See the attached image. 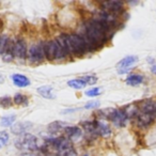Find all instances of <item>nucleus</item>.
I'll return each instance as SVG.
<instances>
[{"instance_id": "nucleus-1", "label": "nucleus", "mask_w": 156, "mask_h": 156, "mask_svg": "<svg viewBox=\"0 0 156 156\" xmlns=\"http://www.w3.org/2000/svg\"><path fill=\"white\" fill-rule=\"evenodd\" d=\"M110 30L108 26L102 22L95 20H88L85 24V37L89 43L92 51L103 46L108 39V31Z\"/></svg>"}, {"instance_id": "nucleus-2", "label": "nucleus", "mask_w": 156, "mask_h": 156, "mask_svg": "<svg viewBox=\"0 0 156 156\" xmlns=\"http://www.w3.org/2000/svg\"><path fill=\"white\" fill-rule=\"evenodd\" d=\"M67 42H69L71 55H74V56L81 57L88 51H92L89 43L83 37V35L69 33L67 34Z\"/></svg>"}, {"instance_id": "nucleus-3", "label": "nucleus", "mask_w": 156, "mask_h": 156, "mask_svg": "<svg viewBox=\"0 0 156 156\" xmlns=\"http://www.w3.org/2000/svg\"><path fill=\"white\" fill-rule=\"evenodd\" d=\"M44 51H45V58L49 61L60 60L66 57V54L62 49L59 42L56 40H50L44 43Z\"/></svg>"}, {"instance_id": "nucleus-4", "label": "nucleus", "mask_w": 156, "mask_h": 156, "mask_svg": "<svg viewBox=\"0 0 156 156\" xmlns=\"http://www.w3.org/2000/svg\"><path fill=\"white\" fill-rule=\"evenodd\" d=\"M102 115H104L106 118H108L109 120H111L113 124L118 127H122L126 124L127 122V117L125 115V113L123 112V110H118V109H105V110L101 111Z\"/></svg>"}, {"instance_id": "nucleus-5", "label": "nucleus", "mask_w": 156, "mask_h": 156, "mask_svg": "<svg viewBox=\"0 0 156 156\" xmlns=\"http://www.w3.org/2000/svg\"><path fill=\"white\" fill-rule=\"evenodd\" d=\"M15 147L23 151H35L37 149V138L31 134H24L15 141Z\"/></svg>"}, {"instance_id": "nucleus-6", "label": "nucleus", "mask_w": 156, "mask_h": 156, "mask_svg": "<svg viewBox=\"0 0 156 156\" xmlns=\"http://www.w3.org/2000/svg\"><path fill=\"white\" fill-rule=\"evenodd\" d=\"M28 60L30 63H40L45 58V51H44V43L40 42L32 45L28 50Z\"/></svg>"}, {"instance_id": "nucleus-7", "label": "nucleus", "mask_w": 156, "mask_h": 156, "mask_svg": "<svg viewBox=\"0 0 156 156\" xmlns=\"http://www.w3.org/2000/svg\"><path fill=\"white\" fill-rule=\"evenodd\" d=\"M138 61V58L136 56H127L123 58L119 63H118V73L119 74H126L130 71V67Z\"/></svg>"}, {"instance_id": "nucleus-8", "label": "nucleus", "mask_w": 156, "mask_h": 156, "mask_svg": "<svg viewBox=\"0 0 156 156\" xmlns=\"http://www.w3.org/2000/svg\"><path fill=\"white\" fill-rule=\"evenodd\" d=\"M13 54L14 57H17L18 59L26 58L28 51H27L26 42L23 39H17L13 42Z\"/></svg>"}, {"instance_id": "nucleus-9", "label": "nucleus", "mask_w": 156, "mask_h": 156, "mask_svg": "<svg viewBox=\"0 0 156 156\" xmlns=\"http://www.w3.org/2000/svg\"><path fill=\"white\" fill-rule=\"evenodd\" d=\"M123 2L118 1V0H110V1H105L102 3V7L104 8V11L109 13H119L123 10Z\"/></svg>"}, {"instance_id": "nucleus-10", "label": "nucleus", "mask_w": 156, "mask_h": 156, "mask_svg": "<svg viewBox=\"0 0 156 156\" xmlns=\"http://www.w3.org/2000/svg\"><path fill=\"white\" fill-rule=\"evenodd\" d=\"M136 121H137V125L141 128L147 127L149 125H151L154 121V115H149V113H143V112H139V115L136 117Z\"/></svg>"}, {"instance_id": "nucleus-11", "label": "nucleus", "mask_w": 156, "mask_h": 156, "mask_svg": "<svg viewBox=\"0 0 156 156\" xmlns=\"http://www.w3.org/2000/svg\"><path fill=\"white\" fill-rule=\"evenodd\" d=\"M12 80H13L14 85L18 88H25L30 85V80L28 79V77H26L25 75H22V74H13L12 75Z\"/></svg>"}, {"instance_id": "nucleus-12", "label": "nucleus", "mask_w": 156, "mask_h": 156, "mask_svg": "<svg viewBox=\"0 0 156 156\" xmlns=\"http://www.w3.org/2000/svg\"><path fill=\"white\" fill-rule=\"evenodd\" d=\"M32 126V124L29 123V122H20V123H16L15 125H12V133L14 135H24L26 134V130Z\"/></svg>"}, {"instance_id": "nucleus-13", "label": "nucleus", "mask_w": 156, "mask_h": 156, "mask_svg": "<svg viewBox=\"0 0 156 156\" xmlns=\"http://www.w3.org/2000/svg\"><path fill=\"white\" fill-rule=\"evenodd\" d=\"M64 135L65 138H67L69 140L78 139L81 136V129L77 126H67L64 128Z\"/></svg>"}, {"instance_id": "nucleus-14", "label": "nucleus", "mask_w": 156, "mask_h": 156, "mask_svg": "<svg viewBox=\"0 0 156 156\" xmlns=\"http://www.w3.org/2000/svg\"><path fill=\"white\" fill-rule=\"evenodd\" d=\"M37 93L44 98H47V100H54L56 98L54 93V88L50 87V86H42V87L37 88Z\"/></svg>"}, {"instance_id": "nucleus-15", "label": "nucleus", "mask_w": 156, "mask_h": 156, "mask_svg": "<svg viewBox=\"0 0 156 156\" xmlns=\"http://www.w3.org/2000/svg\"><path fill=\"white\" fill-rule=\"evenodd\" d=\"M96 125V134L101 135L103 137H108L111 134V129L106 123L102 121H95Z\"/></svg>"}, {"instance_id": "nucleus-16", "label": "nucleus", "mask_w": 156, "mask_h": 156, "mask_svg": "<svg viewBox=\"0 0 156 156\" xmlns=\"http://www.w3.org/2000/svg\"><path fill=\"white\" fill-rule=\"evenodd\" d=\"M143 81V76L139 75V74H132L129 75L127 78H126L125 83H127L128 86H132V87H135V86H138L140 83H142Z\"/></svg>"}, {"instance_id": "nucleus-17", "label": "nucleus", "mask_w": 156, "mask_h": 156, "mask_svg": "<svg viewBox=\"0 0 156 156\" xmlns=\"http://www.w3.org/2000/svg\"><path fill=\"white\" fill-rule=\"evenodd\" d=\"M67 86L73 88V89L80 90V89H83V88H85L87 85H86L85 81L81 80L80 78H77V79H72V80H69V83H67Z\"/></svg>"}, {"instance_id": "nucleus-18", "label": "nucleus", "mask_w": 156, "mask_h": 156, "mask_svg": "<svg viewBox=\"0 0 156 156\" xmlns=\"http://www.w3.org/2000/svg\"><path fill=\"white\" fill-rule=\"evenodd\" d=\"M9 44H10V41L7 35H5V34L0 35V55L5 54V50L9 47Z\"/></svg>"}, {"instance_id": "nucleus-19", "label": "nucleus", "mask_w": 156, "mask_h": 156, "mask_svg": "<svg viewBox=\"0 0 156 156\" xmlns=\"http://www.w3.org/2000/svg\"><path fill=\"white\" fill-rule=\"evenodd\" d=\"M16 120V117L14 115H5L1 119L0 121V125L3 126V127H9V126H12V124L15 122Z\"/></svg>"}, {"instance_id": "nucleus-20", "label": "nucleus", "mask_w": 156, "mask_h": 156, "mask_svg": "<svg viewBox=\"0 0 156 156\" xmlns=\"http://www.w3.org/2000/svg\"><path fill=\"white\" fill-rule=\"evenodd\" d=\"M63 126V123L60 121H55L52 122V123H50L49 125H48V132L51 133V134H56V133L60 132L61 128H62Z\"/></svg>"}, {"instance_id": "nucleus-21", "label": "nucleus", "mask_w": 156, "mask_h": 156, "mask_svg": "<svg viewBox=\"0 0 156 156\" xmlns=\"http://www.w3.org/2000/svg\"><path fill=\"white\" fill-rule=\"evenodd\" d=\"M13 103L16 105H27L28 98L22 93H16L13 98Z\"/></svg>"}, {"instance_id": "nucleus-22", "label": "nucleus", "mask_w": 156, "mask_h": 156, "mask_svg": "<svg viewBox=\"0 0 156 156\" xmlns=\"http://www.w3.org/2000/svg\"><path fill=\"white\" fill-rule=\"evenodd\" d=\"M13 104V101L10 96H2V98H0V106L2 107V108H10Z\"/></svg>"}, {"instance_id": "nucleus-23", "label": "nucleus", "mask_w": 156, "mask_h": 156, "mask_svg": "<svg viewBox=\"0 0 156 156\" xmlns=\"http://www.w3.org/2000/svg\"><path fill=\"white\" fill-rule=\"evenodd\" d=\"M9 142V134L5 130L0 132V149H2Z\"/></svg>"}, {"instance_id": "nucleus-24", "label": "nucleus", "mask_w": 156, "mask_h": 156, "mask_svg": "<svg viewBox=\"0 0 156 156\" xmlns=\"http://www.w3.org/2000/svg\"><path fill=\"white\" fill-rule=\"evenodd\" d=\"M81 80H83L86 83V85H94V83L98 81V78L95 76H83L80 77Z\"/></svg>"}, {"instance_id": "nucleus-25", "label": "nucleus", "mask_w": 156, "mask_h": 156, "mask_svg": "<svg viewBox=\"0 0 156 156\" xmlns=\"http://www.w3.org/2000/svg\"><path fill=\"white\" fill-rule=\"evenodd\" d=\"M58 155L59 156H77V153H76V151L73 149V147H69V149H66L62 152H59Z\"/></svg>"}, {"instance_id": "nucleus-26", "label": "nucleus", "mask_w": 156, "mask_h": 156, "mask_svg": "<svg viewBox=\"0 0 156 156\" xmlns=\"http://www.w3.org/2000/svg\"><path fill=\"white\" fill-rule=\"evenodd\" d=\"M101 94V89L100 88H92V89L88 90L86 92V95L89 96V98H95V96L100 95Z\"/></svg>"}, {"instance_id": "nucleus-27", "label": "nucleus", "mask_w": 156, "mask_h": 156, "mask_svg": "<svg viewBox=\"0 0 156 156\" xmlns=\"http://www.w3.org/2000/svg\"><path fill=\"white\" fill-rule=\"evenodd\" d=\"M100 106V102H98V101H93V102H89L87 105L85 106L86 109H95L98 108V107Z\"/></svg>"}, {"instance_id": "nucleus-28", "label": "nucleus", "mask_w": 156, "mask_h": 156, "mask_svg": "<svg viewBox=\"0 0 156 156\" xmlns=\"http://www.w3.org/2000/svg\"><path fill=\"white\" fill-rule=\"evenodd\" d=\"M151 71H152V73L156 74V64L152 65V67H151Z\"/></svg>"}, {"instance_id": "nucleus-29", "label": "nucleus", "mask_w": 156, "mask_h": 156, "mask_svg": "<svg viewBox=\"0 0 156 156\" xmlns=\"http://www.w3.org/2000/svg\"><path fill=\"white\" fill-rule=\"evenodd\" d=\"M3 83V77L0 75V83Z\"/></svg>"}, {"instance_id": "nucleus-30", "label": "nucleus", "mask_w": 156, "mask_h": 156, "mask_svg": "<svg viewBox=\"0 0 156 156\" xmlns=\"http://www.w3.org/2000/svg\"><path fill=\"white\" fill-rule=\"evenodd\" d=\"M155 115H156V108H155Z\"/></svg>"}]
</instances>
